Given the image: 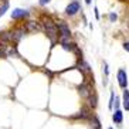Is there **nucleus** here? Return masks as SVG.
Returning a JSON list of instances; mask_svg holds the SVG:
<instances>
[{
	"label": "nucleus",
	"instance_id": "1",
	"mask_svg": "<svg viewBox=\"0 0 129 129\" xmlns=\"http://www.w3.org/2000/svg\"><path fill=\"white\" fill-rule=\"evenodd\" d=\"M44 28H46V33H47V36H48V38L54 43L58 38V34H60L58 26H55L50 19H47L46 21H44Z\"/></svg>",
	"mask_w": 129,
	"mask_h": 129
},
{
	"label": "nucleus",
	"instance_id": "2",
	"mask_svg": "<svg viewBox=\"0 0 129 129\" xmlns=\"http://www.w3.org/2000/svg\"><path fill=\"white\" fill-rule=\"evenodd\" d=\"M116 78H118V84L122 89H126L128 87V74H126L125 70H119L116 74Z\"/></svg>",
	"mask_w": 129,
	"mask_h": 129
},
{
	"label": "nucleus",
	"instance_id": "3",
	"mask_svg": "<svg viewBox=\"0 0 129 129\" xmlns=\"http://www.w3.org/2000/svg\"><path fill=\"white\" fill-rule=\"evenodd\" d=\"M80 9H81V6H80V3L78 2H71V3L67 6V9H65V13L68 16H74V14H77V13L80 12Z\"/></svg>",
	"mask_w": 129,
	"mask_h": 129
},
{
	"label": "nucleus",
	"instance_id": "4",
	"mask_svg": "<svg viewBox=\"0 0 129 129\" xmlns=\"http://www.w3.org/2000/svg\"><path fill=\"white\" fill-rule=\"evenodd\" d=\"M58 30H60V37H71V31L70 27L64 23V21H58Z\"/></svg>",
	"mask_w": 129,
	"mask_h": 129
},
{
	"label": "nucleus",
	"instance_id": "5",
	"mask_svg": "<svg viewBox=\"0 0 129 129\" xmlns=\"http://www.w3.org/2000/svg\"><path fill=\"white\" fill-rule=\"evenodd\" d=\"M78 91H80L81 96H84V98H89L92 95V91H91V87L88 85V84H81L80 87H78Z\"/></svg>",
	"mask_w": 129,
	"mask_h": 129
},
{
	"label": "nucleus",
	"instance_id": "6",
	"mask_svg": "<svg viewBox=\"0 0 129 129\" xmlns=\"http://www.w3.org/2000/svg\"><path fill=\"white\" fill-rule=\"evenodd\" d=\"M24 17H28V12L23 10V9H14L12 12V19L19 20V19H24Z\"/></svg>",
	"mask_w": 129,
	"mask_h": 129
},
{
	"label": "nucleus",
	"instance_id": "7",
	"mask_svg": "<svg viewBox=\"0 0 129 129\" xmlns=\"http://www.w3.org/2000/svg\"><path fill=\"white\" fill-rule=\"evenodd\" d=\"M112 119H114L115 123L121 125L122 121H123V114H122V111H121V109H115L114 115H112Z\"/></svg>",
	"mask_w": 129,
	"mask_h": 129
},
{
	"label": "nucleus",
	"instance_id": "8",
	"mask_svg": "<svg viewBox=\"0 0 129 129\" xmlns=\"http://www.w3.org/2000/svg\"><path fill=\"white\" fill-rule=\"evenodd\" d=\"M24 33H26V30H24V28H17V30L12 31L13 40H14L16 43H17V41H20V40H21V37L24 36Z\"/></svg>",
	"mask_w": 129,
	"mask_h": 129
},
{
	"label": "nucleus",
	"instance_id": "9",
	"mask_svg": "<svg viewBox=\"0 0 129 129\" xmlns=\"http://www.w3.org/2000/svg\"><path fill=\"white\" fill-rule=\"evenodd\" d=\"M78 70H80L81 72H82L84 75H87V74H89L91 72V68H89V65L85 62V61H81L80 64H78Z\"/></svg>",
	"mask_w": 129,
	"mask_h": 129
},
{
	"label": "nucleus",
	"instance_id": "10",
	"mask_svg": "<svg viewBox=\"0 0 129 129\" xmlns=\"http://www.w3.org/2000/svg\"><path fill=\"white\" fill-rule=\"evenodd\" d=\"M123 108L126 111H129V91L123 89Z\"/></svg>",
	"mask_w": 129,
	"mask_h": 129
},
{
	"label": "nucleus",
	"instance_id": "11",
	"mask_svg": "<svg viewBox=\"0 0 129 129\" xmlns=\"http://www.w3.org/2000/svg\"><path fill=\"white\" fill-rule=\"evenodd\" d=\"M7 10H9V2L7 0H3V4L0 6V16H3Z\"/></svg>",
	"mask_w": 129,
	"mask_h": 129
},
{
	"label": "nucleus",
	"instance_id": "12",
	"mask_svg": "<svg viewBox=\"0 0 129 129\" xmlns=\"http://www.w3.org/2000/svg\"><path fill=\"white\" fill-rule=\"evenodd\" d=\"M27 30H30V31L38 30V24L36 23V21H28V23H27Z\"/></svg>",
	"mask_w": 129,
	"mask_h": 129
},
{
	"label": "nucleus",
	"instance_id": "13",
	"mask_svg": "<svg viewBox=\"0 0 129 129\" xmlns=\"http://www.w3.org/2000/svg\"><path fill=\"white\" fill-rule=\"evenodd\" d=\"M115 94L114 92H111V98H109V105H108V108H109V109H114V101H115Z\"/></svg>",
	"mask_w": 129,
	"mask_h": 129
},
{
	"label": "nucleus",
	"instance_id": "14",
	"mask_svg": "<svg viewBox=\"0 0 129 129\" xmlns=\"http://www.w3.org/2000/svg\"><path fill=\"white\" fill-rule=\"evenodd\" d=\"M104 71H105V75L109 74V70H108V64H106V62H104Z\"/></svg>",
	"mask_w": 129,
	"mask_h": 129
},
{
	"label": "nucleus",
	"instance_id": "15",
	"mask_svg": "<svg viewBox=\"0 0 129 129\" xmlns=\"http://www.w3.org/2000/svg\"><path fill=\"white\" fill-rule=\"evenodd\" d=\"M109 20H111V21H115V20H116V14H115V13H111V14H109Z\"/></svg>",
	"mask_w": 129,
	"mask_h": 129
},
{
	"label": "nucleus",
	"instance_id": "16",
	"mask_svg": "<svg viewBox=\"0 0 129 129\" xmlns=\"http://www.w3.org/2000/svg\"><path fill=\"white\" fill-rule=\"evenodd\" d=\"M50 3V0H40V4L41 6H46V4H48Z\"/></svg>",
	"mask_w": 129,
	"mask_h": 129
},
{
	"label": "nucleus",
	"instance_id": "17",
	"mask_svg": "<svg viewBox=\"0 0 129 129\" xmlns=\"http://www.w3.org/2000/svg\"><path fill=\"white\" fill-rule=\"evenodd\" d=\"M123 50H126V51L129 53V41H126L125 44H123Z\"/></svg>",
	"mask_w": 129,
	"mask_h": 129
},
{
	"label": "nucleus",
	"instance_id": "18",
	"mask_svg": "<svg viewBox=\"0 0 129 129\" xmlns=\"http://www.w3.org/2000/svg\"><path fill=\"white\" fill-rule=\"evenodd\" d=\"M94 12H95V17H96V19H99V12H98V9L95 7V9H94Z\"/></svg>",
	"mask_w": 129,
	"mask_h": 129
},
{
	"label": "nucleus",
	"instance_id": "19",
	"mask_svg": "<svg viewBox=\"0 0 129 129\" xmlns=\"http://www.w3.org/2000/svg\"><path fill=\"white\" fill-rule=\"evenodd\" d=\"M91 2H92V0H85V3H87V4H91Z\"/></svg>",
	"mask_w": 129,
	"mask_h": 129
},
{
	"label": "nucleus",
	"instance_id": "20",
	"mask_svg": "<svg viewBox=\"0 0 129 129\" xmlns=\"http://www.w3.org/2000/svg\"><path fill=\"white\" fill-rule=\"evenodd\" d=\"M108 129H112V128H108Z\"/></svg>",
	"mask_w": 129,
	"mask_h": 129
}]
</instances>
